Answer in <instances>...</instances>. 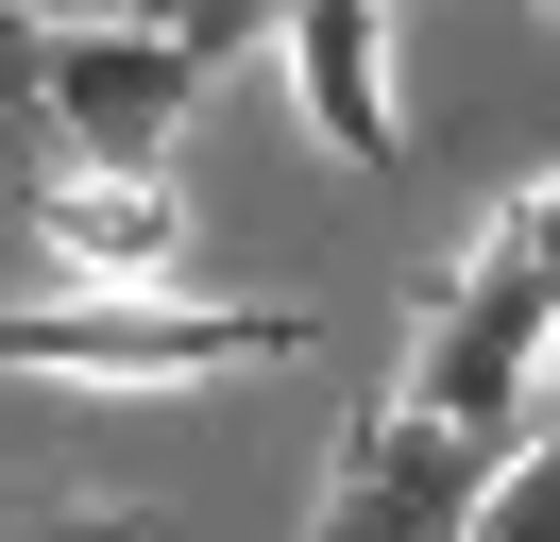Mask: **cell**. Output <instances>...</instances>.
Wrapping results in <instances>:
<instances>
[{
    "label": "cell",
    "instance_id": "8fae6325",
    "mask_svg": "<svg viewBox=\"0 0 560 542\" xmlns=\"http://www.w3.org/2000/svg\"><path fill=\"white\" fill-rule=\"evenodd\" d=\"M510 221L544 237V271H560V169H544V187H510Z\"/></svg>",
    "mask_w": 560,
    "mask_h": 542
},
{
    "label": "cell",
    "instance_id": "30bf717a",
    "mask_svg": "<svg viewBox=\"0 0 560 542\" xmlns=\"http://www.w3.org/2000/svg\"><path fill=\"white\" fill-rule=\"evenodd\" d=\"M476 542H560V406L510 440V474H492V508H476Z\"/></svg>",
    "mask_w": 560,
    "mask_h": 542
},
{
    "label": "cell",
    "instance_id": "277c9868",
    "mask_svg": "<svg viewBox=\"0 0 560 542\" xmlns=\"http://www.w3.org/2000/svg\"><path fill=\"white\" fill-rule=\"evenodd\" d=\"M205 85L221 68L153 17H51V136H69V169H171Z\"/></svg>",
    "mask_w": 560,
    "mask_h": 542
},
{
    "label": "cell",
    "instance_id": "ba28073f",
    "mask_svg": "<svg viewBox=\"0 0 560 542\" xmlns=\"http://www.w3.org/2000/svg\"><path fill=\"white\" fill-rule=\"evenodd\" d=\"M0 542H171L153 492H69V474H0Z\"/></svg>",
    "mask_w": 560,
    "mask_h": 542
},
{
    "label": "cell",
    "instance_id": "6da1fadb",
    "mask_svg": "<svg viewBox=\"0 0 560 542\" xmlns=\"http://www.w3.org/2000/svg\"><path fill=\"white\" fill-rule=\"evenodd\" d=\"M306 356V305H221V288H51L0 305V373H51V390H221V373H289Z\"/></svg>",
    "mask_w": 560,
    "mask_h": 542
},
{
    "label": "cell",
    "instance_id": "52a82bcc",
    "mask_svg": "<svg viewBox=\"0 0 560 542\" xmlns=\"http://www.w3.org/2000/svg\"><path fill=\"white\" fill-rule=\"evenodd\" d=\"M51 169H69V136H51V0H0V203H35Z\"/></svg>",
    "mask_w": 560,
    "mask_h": 542
},
{
    "label": "cell",
    "instance_id": "3957f363",
    "mask_svg": "<svg viewBox=\"0 0 560 542\" xmlns=\"http://www.w3.org/2000/svg\"><path fill=\"white\" fill-rule=\"evenodd\" d=\"M492 474H510L492 424H424V406L390 390V406L340 424V458H323V492H306V542H476Z\"/></svg>",
    "mask_w": 560,
    "mask_h": 542
},
{
    "label": "cell",
    "instance_id": "8992f818",
    "mask_svg": "<svg viewBox=\"0 0 560 542\" xmlns=\"http://www.w3.org/2000/svg\"><path fill=\"white\" fill-rule=\"evenodd\" d=\"M272 51H289V102H306L323 153H340V169H390V136H408V119H390V0H289Z\"/></svg>",
    "mask_w": 560,
    "mask_h": 542
},
{
    "label": "cell",
    "instance_id": "7c38bea8",
    "mask_svg": "<svg viewBox=\"0 0 560 542\" xmlns=\"http://www.w3.org/2000/svg\"><path fill=\"white\" fill-rule=\"evenodd\" d=\"M544 17H560V0H544Z\"/></svg>",
    "mask_w": 560,
    "mask_h": 542
},
{
    "label": "cell",
    "instance_id": "7a4b0ae2",
    "mask_svg": "<svg viewBox=\"0 0 560 542\" xmlns=\"http://www.w3.org/2000/svg\"><path fill=\"white\" fill-rule=\"evenodd\" d=\"M544 356H560V271H544V237L492 203V221L458 237V271L408 305V406H424V424L526 440V424H544Z\"/></svg>",
    "mask_w": 560,
    "mask_h": 542
},
{
    "label": "cell",
    "instance_id": "5b68a950",
    "mask_svg": "<svg viewBox=\"0 0 560 542\" xmlns=\"http://www.w3.org/2000/svg\"><path fill=\"white\" fill-rule=\"evenodd\" d=\"M18 221H35V255L69 288H171L187 271V187L171 169H51Z\"/></svg>",
    "mask_w": 560,
    "mask_h": 542
},
{
    "label": "cell",
    "instance_id": "9c48e42d",
    "mask_svg": "<svg viewBox=\"0 0 560 542\" xmlns=\"http://www.w3.org/2000/svg\"><path fill=\"white\" fill-rule=\"evenodd\" d=\"M51 17H153V34H187L205 68H238L255 34H289V0H51Z\"/></svg>",
    "mask_w": 560,
    "mask_h": 542
}]
</instances>
